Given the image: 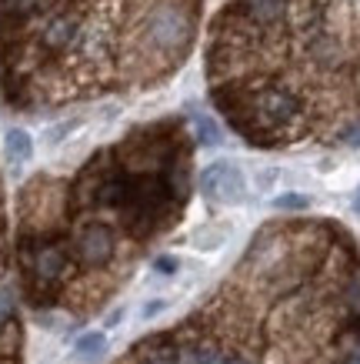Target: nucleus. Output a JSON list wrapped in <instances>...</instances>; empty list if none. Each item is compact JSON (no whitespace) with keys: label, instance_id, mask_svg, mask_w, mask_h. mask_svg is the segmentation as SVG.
Segmentation results:
<instances>
[{"label":"nucleus","instance_id":"obj_1","mask_svg":"<svg viewBox=\"0 0 360 364\" xmlns=\"http://www.w3.org/2000/svg\"><path fill=\"white\" fill-rule=\"evenodd\" d=\"M194 137L180 117L141 124L70 177H33L21 194L23 298L87 318L131 277L190 200Z\"/></svg>","mask_w":360,"mask_h":364},{"label":"nucleus","instance_id":"obj_2","mask_svg":"<svg viewBox=\"0 0 360 364\" xmlns=\"http://www.w3.org/2000/svg\"><path fill=\"white\" fill-rule=\"evenodd\" d=\"M114 364H360V247L330 218H280L187 318Z\"/></svg>","mask_w":360,"mask_h":364},{"label":"nucleus","instance_id":"obj_3","mask_svg":"<svg viewBox=\"0 0 360 364\" xmlns=\"http://www.w3.org/2000/svg\"><path fill=\"white\" fill-rule=\"evenodd\" d=\"M204 77L251 147H360V0H217Z\"/></svg>","mask_w":360,"mask_h":364},{"label":"nucleus","instance_id":"obj_4","mask_svg":"<svg viewBox=\"0 0 360 364\" xmlns=\"http://www.w3.org/2000/svg\"><path fill=\"white\" fill-rule=\"evenodd\" d=\"M204 0H0V94L23 114L133 97L197 44Z\"/></svg>","mask_w":360,"mask_h":364},{"label":"nucleus","instance_id":"obj_5","mask_svg":"<svg viewBox=\"0 0 360 364\" xmlns=\"http://www.w3.org/2000/svg\"><path fill=\"white\" fill-rule=\"evenodd\" d=\"M200 188L207 194L210 200H220V204H237L244 198V191H247V181L240 174L237 164H230V161H217V164H210L200 177Z\"/></svg>","mask_w":360,"mask_h":364},{"label":"nucleus","instance_id":"obj_6","mask_svg":"<svg viewBox=\"0 0 360 364\" xmlns=\"http://www.w3.org/2000/svg\"><path fill=\"white\" fill-rule=\"evenodd\" d=\"M4 154H7V164L11 167H23L33 154V141L31 134L21 131V127H11L7 137H4Z\"/></svg>","mask_w":360,"mask_h":364},{"label":"nucleus","instance_id":"obj_7","mask_svg":"<svg viewBox=\"0 0 360 364\" xmlns=\"http://www.w3.org/2000/svg\"><path fill=\"white\" fill-rule=\"evenodd\" d=\"M104 344H107V338H104V334H100V331H90V334H84V338L77 341V354H80L84 361H94V358H100Z\"/></svg>","mask_w":360,"mask_h":364},{"label":"nucleus","instance_id":"obj_8","mask_svg":"<svg viewBox=\"0 0 360 364\" xmlns=\"http://www.w3.org/2000/svg\"><path fill=\"white\" fill-rule=\"evenodd\" d=\"M307 200L304 198H297V194H290V198H284L280 200V208H304Z\"/></svg>","mask_w":360,"mask_h":364}]
</instances>
